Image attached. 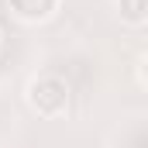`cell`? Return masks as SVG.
Returning a JSON list of instances; mask_svg holds the SVG:
<instances>
[{
    "label": "cell",
    "mask_w": 148,
    "mask_h": 148,
    "mask_svg": "<svg viewBox=\"0 0 148 148\" xmlns=\"http://www.w3.org/2000/svg\"><path fill=\"white\" fill-rule=\"evenodd\" d=\"M28 107L38 114V117H62L69 110V86L62 76H35L28 83Z\"/></svg>",
    "instance_id": "6da1fadb"
},
{
    "label": "cell",
    "mask_w": 148,
    "mask_h": 148,
    "mask_svg": "<svg viewBox=\"0 0 148 148\" xmlns=\"http://www.w3.org/2000/svg\"><path fill=\"white\" fill-rule=\"evenodd\" d=\"M10 14L24 24H38V21H48L55 10H59V0H7Z\"/></svg>",
    "instance_id": "7a4b0ae2"
},
{
    "label": "cell",
    "mask_w": 148,
    "mask_h": 148,
    "mask_svg": "<svg viewBox=\"0 0 148 148\" xmlns=\"http://www.w3.org/2000/svg\"><path fill=\"white\" fill-rule=\"evenodd\" d=\"M117 14L124 24H145L148 21V0H117Z\"/></svg>",
    "instance_id": "3957f363"
}]
</instances>
